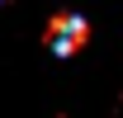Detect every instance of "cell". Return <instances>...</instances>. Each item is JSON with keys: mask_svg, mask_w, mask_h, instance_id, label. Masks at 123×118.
Returning a JSON list of instances; mask_svg holds the SVG:
<instances>
[{"mask_svg": "<svg viewBox=\"0 0 123 118\" xmlns=\"http://www.w3.org/2000/svg\"><path fill=\"white\" fill-rule=\"evenodd\" d=\"M85 38H90V24H85L80 14H57L52 24H47V47H52L57 57L80 52V47H85Z\"/></svg>", "mask_w": 123, "mask_h": 118, "instance_id": "6da1fadb", "label": "cell"}]
</instances>
